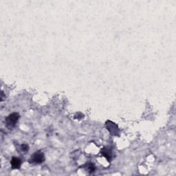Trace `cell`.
Returning a JSON list of instances; mask_svg holds the SVG:
<instances>
[{
	"instance_id": "1",
	"label": "cell",
	"mask_w": 176,
	"mask_h": 176,
	"mask_svg": "<svg viewBox=\"0 0 176 176\" xmlns=\"http://www.w3.org/2000/svg\"><path fill=\"white\" fill-rule=\"evenodd\" d=\"M19 118V114L18 113H12L9 115L6 119V123L8 128H12L17 123Z\"/></svg>"
},
{
	"instance_id": "2",
	"label": "cell",
	"mask_w": 176,
	"mask_h": 176,
	"mask_svg": "<svg viewBox=\"0 0 176 176\" xmlns=\"http://www.w3.org/2000/svg\"><path fill=\"white\" fill-rule=\"evenodd\" d=\"M44 160H45V157H44L43 153L40 151L35 153L30 159V162L32 163H35V164H41Z\"/></svg>"
},
{
	"instance_id": "3",
	"label": "cell",
	"mask_w": 176,
	"mask_h": 176,
	"mask_svg": "<svg viewBox=\"0 0 176 176\" xmlns=\"http://www.w3.org/2000/svg\"><path fill=\"white\" fill-rule=\"evenodd\" d=\"M106 126L107 129L110 131V132L112 133V134L116 135V133L118 131L117 126L115 125L114 123H112V121H107L106 123Z\"/></svg>"
},
{
	"instance_id": "4",
	"label": "cell",
	"mask_w": 176,
	"mask_h": 176,
	"mask_svg": "<svg viewBox=\"0 0 176 176\" xmlns=\"http://www.w3.org/2000/svg\"><path fill=\"white\" fill-rule=\"evenodd\" d=\"M10 163L12 168H19L20 166H21V161L19 158H18V157H12V159L11 160Z\"/></svg>"
},
{
	"instance_id": "5",
	"label": "cell",
	"mask_w": 176,
	"mask_h": 176,
	"mask_svg": "<svg viewBox=\"0 0 176 176\" xmlns=\"http://www.w3.org/2000/svg\"><path fill=\"white\" fill-rule=\"evenodd\" d=\"M102 153H103V155H104L105 157H107L108 160H110L111 159V152H110V151H107L104 148V149L102 151Z\"/></svg>"
},
{
	"instance_id": "6",
	"label": "cell",
	"mask_w": 176,
	"mask_h": 176,
	"mask_svg": "<svg viewBox=\"0 0 176 176\" xmlns=\"http://www.w3.org/2000/svg\"><path fill=\"white\" fill-rule=\"evenodd\" d=\"M21 151H28V146L27 145V144H22L21 145Z\"/></svg>"
}]
</instances>
